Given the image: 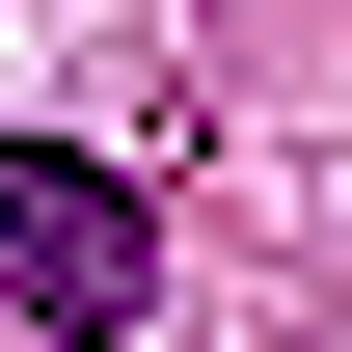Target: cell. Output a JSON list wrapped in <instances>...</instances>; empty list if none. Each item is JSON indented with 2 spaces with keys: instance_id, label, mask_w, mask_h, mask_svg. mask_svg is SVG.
Instances as JSON below:
<instances>
[{
  "instance_id": "6da1fadb",
  "label": "cell",
  "mask_w": 352,
  "mask_h": 352,
  "mask_svg": "<svg viewBox=\"0 0 352 352\" xmlns=\"http://www.w3.org/2000/svg\"><path fill=\"white\" fill-rule=\"evenodd\" d=\"M0 298H28L54 352H135V298H163L135 163H82V135H0Z\"/></svg>"
}]
</instances>
